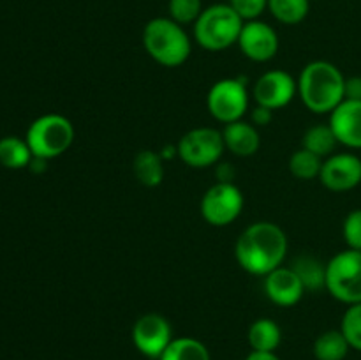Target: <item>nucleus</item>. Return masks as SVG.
<instances>
[{
	"label": "nucleus",
	"mask_w": 361,
	"mask_h": 360,
	"mask_svg": "<svg viewBox=\"0 0 361 360\" xmlns=\"http://www.w3.org/2000/svg\"><path fill=\"white\" fill-rule=\"evenodd\" d=\"M345 99L361 101V76L345 78Z\"/></svg>",
	"instance_id": "31"
},
{
	"label": "nucleus",
	"mask_w": 361,
	"mask_h": 360,
	"mask_svg": "<svg viewBox=\"0 0 361 360\" xmlns=\"http://www.w3.org/2000/svg\"><path fill=\"white\" fill-rule=\"evenodd\" d=\"M291 268L309 292H319V289L326 288V265L321 263L316 256L302 254L296 258Z\"/></svg>",
	"instance_id": "19"
},
{
	"label": "nucleus",
	"mask_w": 361,
	"mask_h": 360,
	"mask_svg": "<svg viewBox=\"0 0 361 360\" xmlns=\"http://www.w3.org/2000/svg\"><path fill=\"white\" fill-rule=\"evenodd\" d=\"M337 145L338 140L330 124H317V126H312L310 129H307L305 134H303L302 147L314 152V154L323 159L334 155Z\"/></svg>",
	"instance_id": "20"
},
{
	"label": "nucleus",
	"mask_w": 361,
	"mask_h": 360,
	"mask_svg": "<svg viewBox=\"0 0 361 360\" xmlns=\"http://www.w3.org/2000/svg\"><path fill=\"white\" fill-rule=\"evenodd\" d=\"M203 13L201 0H169V18L180 25L196 23Z\"/></svg>",
	"instance_id": "27"
},
{
	"label": "nucleus",
	"mask_w": 361,
	"mask_h": 360,
	"mask_svg": "<svg viewBox=\"0 0 361 360\" xmlns=\"http://www.w3.org/2000/svg\"><path fill=\"white\" fill-rule=\"evenodd\" d=\"M159 360H212L210 352L194 337H178L169 342Z\"/></svg>",
	"instance_id": "23"
},
{
	"label": "nucleus",
	"mask_w": 361,
	"mask_h": 360,
	"mask_svg": "<svg viewBox=\"0 0 361 360\" xmlns=\"http://www.w3.org/2000/svg\"><path fill=\"white\" fill-rule=\"evenodd\" d=\"M25 140L34 157L49 161L69 150L74 141V126L67 116L48 113L30 124Z\"/></svg>",
	"instance_id": "5"
},
{
	"label": "nucleus",
	"mask_w": 361,
	"mask_h": 360,
	"mask_svg": "<svg viewBox=\"0 0 361 360\" xmlns=\"http://www.w3.org/2000/svg\"><path fill=\"white\" fill-rule=\"evenodd\" d=\"M288 254V236L275 222L257 221L238 236L235 256L240 267L252 275H268L282 267Z\"/></svg>",
	"instance_id": "1"
},
{
	"label": "nucleus",
	"mask_w": 361,
	"mask_h": 360,
	"mask_svg": "<svg viewBox=\"0 0 361 360\" xmlns=\"http://www.w3.org/2000/svg\"><path fill=\"white\" fill-rule=\"evenodd\" d=\"M252 94L256 104L275 112V109L284 108L293 101V97L298 94V83L288 71H267L254 83Z\"/></svg>",
	"instance_id": "11"
},
{
	"label": "nucleus",
	"mask_w": 361,
	"mask_h": 360,
	"mask_svg": "<svg viewBox=\"0 0 361 360\" xmlns=\"http://www.w3.org/2000/svg\"><path fill=\"white\" fill-rule=\"evenodd\" d=\"M210 115L217 122L231 124L242 120L249 109V90L242 78H224L212 85L207 95Z\"/></svg>",
	"instance_id": "7"
},
{
	"label": "nucleus",
	"mask_w": 361,
	"mask_h": 360,
	"mask_svg": "<svg viewBox=\"0 0 361 360\" xmlns=\"http://www.w3.org/2000/svg\"><path fill=\"white\" fill-rule=\"evenodd\" d=\"M349 349L351 346L342 330L323 332L314 342V356L317 360H344Z\"/></svg>",
	"instance_id": "22"
},
{
	"label": "nucleus",
	"mask_w": 361,
	"mask_h": 360,
	"mask_svg": "<svg viewBox=\"0 0 361 360\" xmlns=\"http://www.w3.org/2000/svg\"><path fill=\"white\" fill-rule=\"evenodd\" d=\"M247 339L252 352H275L281 346L282 330L270 318H259L249 327Z\"/></svg>",
	"instance_id": "18"
},
{
	"label": "nucleus",
	"mask_w": 361,
	"mask_h": 360,
	"mask_svg": "<svg viewBox=\"0 0 361 360\" xmlns=\"http://www.w3.org/2000/svg\"><path fill=\"white\" fill-rule=\"evenodd\" d=\"M330 126L338 143L349 148H361V101L344 99L330 113Z\"/></svg>",
	"instance_id": "15"
},
{
	"label": "nucleus",
	"mask_w": 361,
	"mask_h": 360,
	"mask_svg": "<svg viewBox=\"0 0 361 360\" xmlns=\"http://www.w3.org/2000/svg\"><path fill=\"white\" fill-rule=\"evenodd\" d=\"M305 292V286L291 267H279L264 275V293L281 307L296 306Z\"/></svg>",
	"instance_id": "14"
},
{
	"label": "nucleus",
	"mask_w": 361,
	"mask_h": 360,
	"mask_svg": "<svg viewBox=\"0 0 361 360\" xmlns=\"http://www.w3.org/2000/svg\"><path fill=\"white\" fill-rule=\"evenodd\" d=\"M233 176H235V169L231 168V164H228V162H224V164H219V168H217L219 182H233Z\"/></svg>",
	"instance_id": "32"
},
{
	"label": "nucleus",
	"mask_w": 361,
	"mask_h": 360,
	"mask_svg": "<svg viewBox=\"0 0 361 360\" xmlns=\"http://www.w3.org/2000/svg\"><path fill=\"white\" fill-rule=\"evenodd\" d=\"M319 180L334 193L355 189L361 184V159L349 152L330 155L324 159Z\"/></svg>",
	"instance_id": "12"
},
{
	"label": "nucleus",
	"mask_w": 361,
	"mask_h": 360,
	"mask_svg": "<svg viewBox=\"0 0 361 360\" xmlns=\"http://www.w3.org/2000/svg\"><path fill=\"white\" fill-rule=\"evenodd\" d=\"M143 46L148 55L164 67L182 66L192 52V42L183 30V25L162 16L145 25Z\"/></svg>",
	"instance_id": "3"
},
{
	"label": "nucleus",
	"mask_w": 361,
	"mask_h": 360,
	"mask_svg": "<svg viewBox=\"0 0 361 360\" xmlns=\"http://www.w3.org/2000/svg\"><path fill=\"white\" fill-rule=\"evenodd\" d=\"M245 21L229 4H214L203 9L194 23V37L208 52H222L238 42Z\"/></svg>",
	"instance_id": "4"
},
{
	"label": "nucleus",
	"mask_w": 361,
	"mask_h": 360,
	"mask_svg": "<svg viewBox=\"0 0 361 360\" xmlns=\"http://www.w3.org/2000/svg\"><path fill=\"white\" fill-rule=\"evenodd\" d=\"M326 289L348 306L361 304V251H342L328 261Z\"/></svg>",
	"instance_id": "6"
},
{
	"label": "nucleus",
	"mask_w": 361,
	"mask_h": 360,
	"mask_svg": "<svg viewBox=\"0 0 361 360\" xmlns=\"http://www.w3.org/2000/svg\"><path fill=\"white\" fill-rule=\"evenodd\" d=\"M296 83L302 102L317 115L331 113L345 99L344 74L326 60L307 64Z\"/></svg>",
	"instance_id": "2"
},
{
	"label": "nucleus",
	"mask_w": 361,
	"mask_h": 360,
	"mask_svg": "<svg viewBox=\"0 0 361 360\" xmlns=\"http://www.w3.org/2000/svg\"><path fill=\"white\" fill-rule=\"evenodd\" d=\"M271 120H274V109L256 104V108L252 109V124H254V126H256V127L268 126V124H271Z\"/></svg>",
	"instance_id": "30"
},
{
	"label": "nucleus",
	"mask_w": 361,
	"mask_h": 360,
	"mask_svg": "<svg viewBox=\"0 0 361 360\" xmlns=\"http://www.w3.org/2000/svg\"><path fill=\"white\" fill-rule=\"evenodd\" d=\"M222 138H224V147L238 157H250L259 150L261 138L252 122L236 120L226 124L222 129Z\"/></svg>",
	"instance_id": "16"
},
{
	"label": "nucleus",
	"mask_w": 361,
	"mask_h": 360,
	"mask_svg": "<svg viewBox=\"0 0 361 360\" xmlns=\"http://www.w3.org/2000/svg\"><path fill=\"white\" fill-rule=\"evenodd\" d=\"M268 11L284 25H298L310 11V0H268Z\"/></svg>",
	"instance_id": "24"
},
{
	"label": "nucleus",
	"mask_w": 361,
	"mask_h": 360,
	"mask_svg": "<svg viewBox=\"0 0 361 360\" xmlns=\"http://www.w3.org/2000/svg\"><path fill=\"white\" fill-rule=\"evenodd\" d=\"M238 46L247 59L254 62H268L279 52V35L275 28L264 21H245L238 37Z\"/></svg>",
	"instance_id": "13"
},
{
	"label": "nucleus",
	"mask_w": 361,
	"mask_h": 360,
	"mask_svg": "<svg viewBox=\"0 0 361 360\" xmlns=\"http://www.w3.org/2000/svg\"><path fill=\"white\" fill-rule=\"evenodd\" d=\"M323 162V157L302 147L289 157V172L300 180H312L321 175Z\"/></svg>",
	"instance_id": "25"
},
{
	"label": "nucleus",
	"mask_w": 361,
	"mask_h": 360,
	"mask_svg": "<svg viewBox=\"0 0 361 360\" xmlns=\"http://www.w3.org/2000/svg\"><path fill=\"white\" fill-rule=\"evenodd\" d=\"M342 334L348 339L353 349L361 352V304H353L342 316Z\"/></svg>",
	"instance_id": "26"
},
{
	"label": "nucleus",
	"mask_w": 361,
	"mask_h": 360,
	"mask_svg": "<svg viewBox=\"0 0 361 360\" xmlns=\"http://www.w3.org/2000/svg\"><path fill=\"white\" fill-rule=\"evenodd\" d=\"M243 194L233 182H217L201 198V215L210 226H228L240 217L243 210Z\"/></svg>",
	"instance_id": "9"
},
{
	"label": "nucleus",
	"mask_w": 361,
	"mask_h": 360,
	"mask_svg": "<svg viewBox=\"0 0 361 360\" xmlns=\"http://www.w3.org/2000/svg\"><path fill=\"white\" fill-rule=\"evenodd\" d=\"M342 233L349 249L361 251V208L349 212L342 226Z\"/></svg>",
	"instance_id": "28"
},
{
	"label": "nucleus",
	"mask_w": 361,
	"mask_h": 360,
	"mask_svg": "<svg viewBox=\"0 0 361 360\" xmlns=\"http://www.w3.org/2000/svg\"><path fill=\"white\" fill-rule=\"evenodd\" d=\"M245 360H281L275 352H250Z\"/></svg>",
	"instance_id": "33"
},
{
	"label": "nucleus",
	"mask_w": 361,
	"mask_h": 360,
	"mask_svg": "<svg viewBox=\"0 0 361 360\" xmlns=\"http://www.w3.org/2000/svg\"><path fill=\"white\" fill-rule=\"evenodd\" d=\"M173 341L171 323L162 314L148 313L137 318L133 327V342L140 353L159 360Z\"/></svg>",
	"instance_id": "10"
},
{
	"label": "nucleus",
	"mask_w": 361,
	"mask_h": 360,
	"mask_svg": "<svg viewBox=\"0 0 361 360\" xmlns=\"http://www.w3.org/2000/svg\"><path fill=\"white\" fill-rule=\"evenodd\" d=\"M137 182L147 187H157L164 180V159L154 150H141L133 162Z\"/></svg>",
	"instance_id": "17"
},
{
	"label": "nucleus",
	"mask_w": 361,
	"mask_h": 360,
	"mask_svg": "<svg viewBox=\"0 0 361 360\" xmlns=\"http://www.w3.org/2000/svg\"><path fill=\"white\" fill-rule=\"evenodd\" d=\"M222 131L214 127H196L180 138L176 150L178 157L190 168L203 169L221 161L224 152Z\"/></svg>",
	"instance_id": "8"
},
{
	"label": "nucleus",
	"mask_w": 361,
	"mask_h": 360,
	"mask_svg": "<svg viewBox=\"0 0 361 360\" xmlns=\"http://www.w3.org/2000/svg\"><path fill=\"white\" fill-rule=\"evenodd\" d=\"M229 6L243 21H252L268 9V0H229Z\"/></svg>",
	"instance_id": "29"
},
{
	"label": "nucleus",
	"mask_w": 361,
	"mask_h": 360,
	"mask_svg": "<svg viewBox=\"0 0 361 360\" xmlns=\"http://www.w3.org/2000/svg\"><path fill=\"white\" fill-rule=\"evenodd\" d=\"M32 154L27 140L18 136H6L0 140V164L9 169H21L30 164Z\"/></svg>",
	"instance_id": "21"
}]
</instances>
